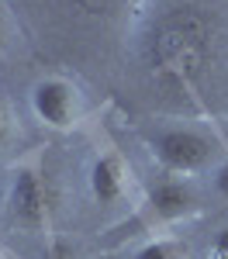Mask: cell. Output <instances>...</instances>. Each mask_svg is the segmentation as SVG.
<instances>
[{
    "label": "cell",
    "instance_id": "obj_1",
    "mask_svg": "<svg viewBox=\"0 0 228 259\" xmlns=\"http://www.w3.org/2000/svg\"><path fill=\"white\" fill-rule=\"evenodd\" d=\"M211 59V24L190 7H176L152 24L145 38V66L163 87H190Z\"/></svg>",
    "mask_w": 228,
    "mask_h": 259
},
{
    "label": "cell",
    "instance_id": "obj_2",
    "mask_svg": "<svg viewBox=\"0 0 228 259\" xmlns=\"http://www.w3.org/2000/svg\"><path fill=\"white\" fill-rule=\"evenodd\" d=\"M145 149L166 177H184V180L211 173L225 159L221 142L201 128H156L145 135Z\"/></svg>",
    "mask_w": 228,
    "mask_h": 259
},
{
    "label": "cell",
    "instance_id": "obj_3",
    "mask_svg": "<svg viewBox=\"0 0 228 259\" xmlns=\"http://www.w3.org/2000/svg\"><path fill=\"white\" fill-rule=\"evenodd\" d=\"M4 214L14 232L38 235L52 221V190L38 159H24L11 166L7 190H4Z\"/></svg>",
    "mask_w": 228,
    "mask_h": 259
},
{
    "label": "cell",
    "instance_id": "obj_4",
    "mask_svg": "<svg viewBox=\"0 0 228 259\" xmlns=\"http://www.w3.org/2000/svg\"><path fill=\"white\" fill-rule=\"evenodd\" d=\"M28 104H31V114L52 132H69L80 121V111H83L80 90L62 76L35 80L31 90H28Z\"/></svg>",
    "mask_w": 228,
    "mask_h": 259
},
{
    "label": "cell",
    "instance_id": "obj_5",
    "mask_svg": "<svg viewBox=\"0 0 228 259\" xmlns=\"http://www.w3.org/2000/svg\"><path fill=\"white\" fill-rule=\"evenodd\" d=\"M197 211H201V194L184 177L156 180L142 200V218L149 225H173V221H184Z\"/></svg>",
    "mask_w": 228,
    "mask_h": 259
},
{
    "label": "cell",
    "instance_id": "obj_6",
    "mask_svg": "<svg viewBox=\"0 0 228 259\" xmlns=\"http://www.w3.org/2000/svg\"><path fill=\"white\" fill-rule=\"evenodd\" d=\"M128 187H131V173H128V162L118 152H97L90 159L86 169V190L97 207H118L128 197Z\"/></svg>",
    "mask_w": 228,
    "mask_h": 259
},
{
    "label": "cell",
    "instance_id": "obj_7",
    "mask_svg": "<svg viewBox=\"0 0 228 259\" xmlns=\"http://www.w3.org/2000/svg\"><path fill=\"white\" fill-rule=\"evenodd\" d=\"M131 259H190V249H187L184 239H173V235H156V239L142 242Z\"/></svg>",
    "mask_w": 228,
    "mask_h": 259
},
{
    "label": "cell",
    "instance_id": "obj_8",
    "mask_svg": "<svg viewBox=\"0 0 228 259\" xmlns=\"http://www.w3.org/2000/svg\"><path fill=\"white\" fill-rule=\"evenodd\" d=\"M201 259H228V225H221V228L207 239Z\"/></svg>",
    "mask_w": 228,
    "mask_h": 259
},
{
    "label": "cell",
    "instance_id": "obj_9",
    "mask_svg": "<svg viewBox=\"0 0 228 259\" xmlns=\"http://www.w3.org/2000/svg\"><path fill=\"white\" fill-rule=\"evenodd\" d=\"M207 180H211V190H214L221 200H228V156L211 169V177H207Z\"/></svg>",
    "mask_w": 228,
    "mask_h": 259
},
{
    "label": "cell",
    "instance_id": "obj_10",
    "mask_svg": "<svg viewBox=\"0 0 228 259\" xmlns=\"http://www.w3.org/2000/svg\"><path fill=\"white\" fill-rule=\"evenodd\" d=\"M41 259H76V252H73V245H69L66 239H49Z\"/></svg>",
    "mask_w": 228,
    "mask_h": 259
},
{
    "label": "cell",
    "instance_id": "obj_11",
    "mask_svg": "<svg viewBox=\"0 0 228 259\" xmlns=\"http://www.w3.org/2000/svg\"><path fill=\"white\" fill-rule=\"evenodd\" d=\"M11 135H14V118H11V107L0 100V149L11 142Z\"/></svg>",
    "mask_w": 228,
    "mask_h": 259
},
{
    "label": "cell",
    "instance_id": "obj_12",
    "mask_svg": "<svg viewBox=\"0 0 228 259\" xmlns=\"http://www.w3.org/2000/svg\"><path fill=\"white\" fill-rule=\"evenodd\" d=\"M7 41H11V18H7V7L0 0V52L7 49Z\"/></svg>",
    "mask_w": 228,
    "mask_h": 259
},
{
    "label": "cell",
    "instance_id": "obj_13",
    "mask_svg": "<svg viewBox=\"0 0 228 259\" xmlns=\"http://www.w3.org/2000/svg\"><path fill=\"white\" fill-rule=\"evenodd\" d=\"M80 7H86V11H104V7H111L114 0H76Z\"/></svg>",
    "mask_w": 228,
    "mask_h": 259
}]
</instances>
